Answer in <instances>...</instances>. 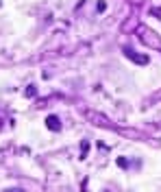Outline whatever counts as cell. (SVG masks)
<instances>
[{
  "mask_svg": "<svg viewBox=\"0 0 161 192\" xmlns=\"http://www.w3.org/2000/svg\"><path fill=\"white\" fill-rule=\"evenodd\" d=\"M46 125H48L52 131H59V129H61V122H59V118H57V116H48Z\"/></svg>",
  "mask_w": 161,
  "mask_h": 192,
  "instance_id": "cell-1",
  "label": "cell"
},
{
  "mask_svg": "<svg viewBox=\"0 0 161 192\" xmlns=\"http://www.w3.org/2000/svg\"><path fill=\"white\" fill-rule=\"evenodd\" d=\"M118 166H122V168H126V159H124V157H120V159H118Z\"/></svg>",
  "mask_w": 161,
  "mask_h": 192,
  "instance_id": "cell-2",
  "label": "cell"
}]
</instances>
